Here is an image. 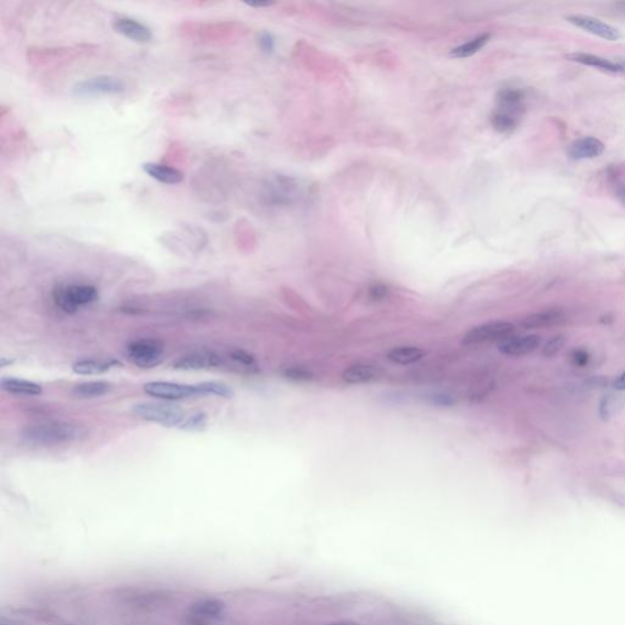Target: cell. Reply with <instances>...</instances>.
Here are the masks:
<instances>
[{
    "instance_id": "29",
    "label": "cell",
    "mask_w": 625,
    "mask_h": 625,
    "mask_svg": "<svg viewBox=\"0 0 625 625\" xmlns=\"http://www.w3.org/2000/svg\"><path fill=\"white\" fill-rule=\"evenodd\" d=\"M230 357L231 359H234V362L239 364V366H246V368H249V369H254V368H257L255 358L253 357L252 354L246 352V351H241V349L234 351V352L230 354Z\"/></svg>"
},
{
    "instance_id": "6",
    "label": "cell",
    "mask_w": 625,
    "mask_h": 625,
    "mask_svg": "<svg viewBox=\"0 0 625 625\" xmlns=\"http://www.w3.org/2000/svg\"><path fill=\"white\" fill-rule=\"evenodd\" d=\"M124 82L109 75L90 77L77 82L73 87V93L80 97L86 95H102V94H119L124 92Z\"/></svg>"
},
{
    "instance_id": "10",
    "label": "cell",
    "mask_w": 625,
    "mask_h": 625,
    "mask_svg": "<svg viewBox=\"0 0 625 625\" xmlns=\"http://www.w3.org/2000/svg\"><path fill=\"white\" fill-rule=\"evenodd\" d=\"M541 345L539 335H524V336H510L498 344V351L506 356L520 357L532 353Z\"/></svg>"
},
{
    "instance_id": "39",
    "label": "cell",
    "mask_w": 625,
    "mask_h": 625,
    "mask_svg": "<svg viewBox=\"0 0 625 625\" xmlns=\"http://www.w3.org/2000/svg\"><path fill=\"white\" fill-rule=\"evenodd\" d=\"M332 625H359V624H353V623H346V621H342V623H336V624Z\"/></svg>"
},
{
    "instance_id": "4",
    "label": "cell",
    "mask_w": 625,
    "mask_h": 625,
    "mask_svg": "<svg viewBox=\"0 0 625 625\" xmlns=\"http://www.w3.org/2000/svg\"><path fill=\"white\" fill-rule=\"evenodd\" d=\"M125 357L135 366L149 369L157 366L164 359V345L155 339H140L128 344Z\"/></svg>"
},
{
    "instance_id": "17",
    "label": "cell",
    "mask_w": 625,
    "mask_h": 625,
    "mask_svg": "<svg viewBox=\"0 0 625 625\" xmlns=\"http://www.w3.org/2000/svg\"><path fill=\"white\" fill-rule=\"evenodd\" d=\"M1 388L9 393L19 396H39L43 388L39 383L16 378H1Z\"/></svg>"
},
{
    "instance_id": "24",
    "label": "cell",
    "mask_w": 625,
    "mask_h": 625,
    "mask_svg": "<svg viewBox=\"0 0 625 625\" xmlns=\"http://www.w3.org/2000/svg\"><path fill=\"white\" fill-rule=\"evenodd\" d=\"M225 609V604L217 600L200 601L192 607V612L195 617L215 618L222 614Z\"/></svg>"
},
{
    "instance_id": "3",
    "label": "cell",
    "mask_w": 625,
    "mask_h": 625,
    "mask_svg": "<svg viewBox=\"0 0 625 625\" xmlns=\"http://www.w3.org/2000/svg\"><path fill=\"white\" fill-rule=\"evenodd\" d=\"M97 289L87 284H70L59 286L54 291V301L61 311L75 313L80 308L90 306L98 299Z\"/></svg>"
},
{
    "instance_id": "30",
    "label": "cell",
    "mask_w": 625,
    "mask_h": 625,
    "mask_svg": "<svg viewBox=\"0 0 625 625\" xmlns=\"http://www.w3.org/2000/svg\"><path fill=\"white\" fill-rule=\"evenodd\" d=\"M570 361L573 363V366L584 368L590 362V353L587 352V349L575 348L570 353Z\"/></svg>"
},
{
    "instance_id": "1",
    "label": "cell",
    "mask_w": 625,
    "mask_h": 625,
    "mask_svg": "<svg viewBox=\"0 0 625 625\" xmlns=\"http://www.w3.org/2000/svg\"><path fill=\"white\" fill-rule=\"evenodd\" d=\"M87 435L85 428L68 421H46L26 426L21 438L36 446H58L75 443Z\"/></svg>"
},
{
    "instance_id": "28",
    "label": "cell",
    "mask_w": 625,
    "mask_h": 625,
    "mask_svg": "<svg viewBox=\"0 0 625 625\" xmlns=\"http://www.w3.org/2000/svg\"><path fill=\"white\" fill-rule=\"evenodd\" d=\"M564 345H566V337H553L552 340H549V342L544 345L542 353H544V357H553V356H556V354L561 352V349L564 347Z\"/></svg>"
},
{
    "instance_id": "32",
    "label": "cell",
    "mask_w": 625,
    "mask_h": 625,
    "mask_svg": "<svg viewBox=\"0 0 625 625\" xmlns=\"http://www.w3.org/2000/svg\"><path fill=\"white\" fill-rule=\"evenodd\" d=\"M259 47L264 53H272L274 51L275 39H274L272 34L268 33V32H264V33L260 34Z\"/></svg>"
},
{
    "instance_id": "34",
    "label": "cell",
    "mask_w": 625,
    "mask_h": 625,
    "mask_svg": "<svg viewBox=\"0 0 625 625\" xmlns=\"http://www.w3.org/2000/svg\"><path fill=\"white\" fill-rule=\"evenodd\" d=\"M433 402L440 406H452L455 403L453 398L447 395H435L433 396Z\"/></svg>"
},
{
    "instance_id": "2",
    "label": "cell",
    "mask_w": 625,
    "mask_h": 625,
    "mask_svg": "<svg viewBox=\"0 0 625 625\" xmlns=\"http://www.w3.org/2000/svg\"><path fill=\"white\" fill-rule=\"evenodd\" d=\"M132 413L142 420L167 428H180L186 413L179 406L162 402H142L132 407Z\"/></svg>"
},
{
    "instance_id": "22",
    "label": "cell",
    "mask_w": 625,
    "mask_h": 625,
    "mask_svg": "<svg viewBox=\"0 0 625 625\" xmlns=\"http://www.w3.org/2000/svg\"><path fill=\"white\" fill-rule=\"evenodd\" d=\"M490 38H491V34H480V36H477L475 38H472V41L464 43L460 47L452 49L451 56H455V58H468V56H472V54H475V53L480 51L481 48L485 47Z\"/></svg>"
},
{
    "instance_id": "35",
    "label": "cell",
    "mask_w": 625,
    "mask_h": 625,
    "mask_svg": "<svg viewBox=\"0 0 625 625\" xmlns=\"http://www.w3.org/2000/svg\"><path fill=\"white\" fill-rule=\"evenodd\" d=\"M613 385H614V388L618 390V391H625V371L616 378V381H614Z\"/></svg>"
},
{
    "instance_id": "26",
    "label": "cell",
    "mask_w": 625,
    "mask_h": 625,
    "mask_svg": "<svg viewBox=\"0 0 625 625\" xmlns=\"http://www.w3.org/2000/svg\"><path fill=\"white\" fill-rule=\"evenodd\" d=\"M207 423H208L207 414L200 412V410H196V412L190 413V414L185 415V419L181 423L179 429L188 430V431H200V430L205 429Z\"/></svg>"
},
{
    "instance_id": "33",
    "label": "cell",
    "mask_w": 625,
    "mask_h": 625,
    "mask_svg": "<svg viewBox=\"0 0 625 625\" xmlns=\"http://www.w3.org/2000/svg\"><path fill=\"white\" fill-rule=\"evenodd\" d=\"M369 296H371L373 299H383V298H386L388 296V289H387L386 286L383 285H374L371 286V289H369Z\"/></svg>"
},
{
    "instance_id": "15",
    "label": "cell",
    "mask_w": 625,
    "mask_h": 625,
    "mask_svg": "<svg viewBox=\"0 0 625 625\" xmlns=\"http://www.w3.org/2000/svg\"><path fill=\"white\" fill-rule=\"evenodd\" d=\"M567 59L579 63V64L600 68L602 71H607V73H625L624 65L618 64V63L611 61V60L602 58V56H594V54H589V53H572V54L567 56Z\"/></svg>"
},
{
    "instance_id": "16",
    "label": "cell",
    "mask_w": 625,
    "mask_h": 625,
    "mask_svg": "<svg viewBox=\"0 0 625 625\" xmlns=\"http://www.w3.org/2000/svg\"><path fill=\"white\" fill-rule=\"evenodd\" d=\"M426 352L420 347L415 346H402V347H396L387 352V359L390 362L400 366H409L414 363L419 362L423 358L425 357Z\"/></svg>"
},
{
    "instance_id": "7",
    "label": "cell",
    "mask_w": 625,
    "mask_h": 625,
    "mask_svg": "<svg viewBox=\"0 0 625 625\" xmlns=\"http://www.w3.org/2000/svg\"><path fill=\"white\" fill-rule=\"evenodd\" d=\"M143 391L154 398L165 401H179L196 397V385L171 383V381H150L143 386Z\"/></svg>"
},
{
    "instance_id": "18",
    "label": "cell",
    "mask_w": 625,
    "mask_h": 625,
    "mask_svg": "<svg viewBox=\"0 0 625 625\" xmlns=\"http://www.w3.org/2000/svg\"><path fill=\"white\" fill-rule=\"evenodd\" d=\"M566 319L564 314L559 311H544L527 315L522 321V326L525 329L549 328L552 325L561 324Z\"/></svg>"
},
{
    "instance_id": "11",
    "label": "cell",
    "mask_w": 625,
    "mask_h": 625,
    "mask_svg": "<svg viewBox=\"0 0 625 625\" xmlns=\"http://www.w3.org/2000/svg\"><path fill=\"white\" fill-rule=\"evenodd\" d=\"M525 93L519 88H503L497 94V110L522 119L525 111Z\"/></svg>"
},
{
    "instance_id": "13",
    "label": "cell",
    "mask_w": 625,
    "mask_h": 625,
    "mask_svg": "<svg viewBox=\"0 0 625 625\" xmlns=\"http://www.w3.org/2000/svg\"><path fill=\"white\" fill-rule=\"evenodd\" d=\"M222 364V359L213 353H193L183 356L174 366L180 371H200L205 368H215Z\"/></svg>"
},
{
    "instance_id": "37",
    "label": "cell",
    "mask_w": 625,
    "mask_h": 625,
    "mask_svg": "<svg viewBox=\"0 0 625 625\" xmlns=\"http://www.w3.org/2000/svg\"><path fill=\"white\" fill-rule=\"evenodd\" d=\"M275 4V3H272V1H264V3H247V5L252 6V8H267V6H272V5Z\"/></svg>"
},
{
    "instance_id": "5",
    "label": "cell",
    "mask_w": 625,
    "mask_h": 625,
    "mask_svg": "<svg viewBox=\"0 0 625 625\" xmlns=\"http://www.w3.org/2000/svg\"><path fill=\"white\" fill-rule=\"evenodd\" d=\"M515 331V325L508 323V321H490V323L481 324L479 326L470 329L464 335L462 344L469 346L492 342V341L501 342L508 337L513 336Z\"/></svg>"
},
{
    "instance_id": "8",
    "label": "cell",
    "mask_w": 625,
    "mask_h": 625,
    "mask_svg": "<svg viewBox=\"0 0 625 625\" xmlns=\"http://www.w3.org/2000/svg\"><path fill=\"white\" fill-rule=\"evenodd\" d=\"M567 20L579 29L587 31L589 33L597 36L600 38L607 39L611 42L621 38V32L616 27L601 21L595 17L587 16V15H570V16L567 17Z\"/></svg>"
},
{
    "instance_id": "27",
    "label": "cell",
    "mask_w": 625,
    "mask_h": 625,
    "mask_svg": "<svg viewBox=\"0 0 625 625\" xmlns=\"http://www.w3.org/2000/svg\"><path fill=\"white\" fill-rule=\"evenodd\" d=\"M621 407V400L617 396L609 395L602 398L600 403V414L604 419H609L618 412Z\"/></svg>"
},
{
    "instance_id": "31",
    "label": "cell",
    "mask_w": 625,
    "mask_h": 625,
    "mask_svg": "<svg viewBox=\"0 0 625 625\" xmlns=\"http://www.w3.org/2000/svg\"><path fill=\"white\" fill-rule=\"evenodd\" d=\"M285 376L296 381H308L313 378L311 371H306L303 368H289L285 371Z\"/></svg>"
},
{
    "instance_id": "36",
    "label": "cell",
    "mask_w": 625,
    "mask_h": 625,
    "mask_svg": "<svg viewBox=\"0 0 625 625\" xmlns=\"http://www.w3.org/2000/svg\"><path fill=\"white\" fill-rule=\"evenodd\" d=\"M616 192H617L618 200H621V205L625 207V185H618Z\"/></svg>"
},
{
    "instance_id": "20",
    "label": "cell",
    "mask_w": 625,
    "mask_h": 625,
    "mask_svg": "<svg viewBox=\"0 0 625 625\" xmlns=\"http://www.w3.org/2000/svg\"><path fill=\"white\" fill-rule=\"evenodd\" d=\"M111 383L107 381H87L73 387V395L78 398H97L111 391Z\"/></svg>"
},
{
    "instance_id": "12",
    "label": "cell",
    "mask_w": 625,
    "mask_h": 625,
    "mask_svg": "<svg viewBox=\"0 0 625 625\" xmlns=\"http://www.w3.org/2000/svg\"><path fill=\"white\" fill-rule=\"evenodd\" d=\"M604 143L595 137H583L574 140L568 148V155L574 160H585L600 157L604 152Z\"/></svg>"
},
{
    "instance_id": "38",
    "label": "cell",
    "mask_w": 625,
    "mask_h": 625,
    "mask_svg": "<svg viewBox=\"0 0 625 625\" xmlns=\"http://www.w3.org/2000/svg\"><path fill=\"white\" fill-rule=\"evenodd\" d=\"M614 8L618 9V11L625 13V1H618V3H614Z\"/></svg>"
},
{
    "instance_id": "19",
    "label": "cell",
    "mask_w": 625,
    "mask_h": 625,
    "mask_svg": "<svg viewBox=\"0 0 625 625\" xmlns=\"http://www.w3.org/2000/svg\"><path fill=\"white\" fill-rule=\"evenodd\" d=\"M380 375V371L374 366L369 364H356V366L347 368L342 378L344 381L351 385H358V383H369L371 380H375Z\"/></svg>"
},
{
    "instance_id": "25",
    "label": "cell",
    "mask_w": 625,
    "mask_h": 625,
    "mask_svg": "<svg viewBox=\"0 0 625 625\" xmlns=\"http://www.w3.org/2000/svg\"><path fill=\"white\" fill-rule=\"evenodd\" d=\"M196 387L198 396H217L222 398L234 397V391L230 387L219 381H205V383H197Z\"/></svg>"
},
{
    "instance_id": "14",
    "label": "cell",
    "mask_w": 625,
    "mask_h": 625,
    "mask_svg": "<svg viewBox=\"0 0 625 625\" xmlns=\"http://www.w3.org/2000/svg\"><path fill=\"white\" fill-rule=\"evenodd\" d=\"M142 169L145 174L149 175L152 179L157 180L164 185H179L183 181V174L179 169L165 164L157 162H145Z\"/></svg>"
},
{
    "instance_id": "9",
    "label": "cell",
    "mask_w": 625,
    "mask_h": 625,
    "mask_svg": "<svg viewBox=\"0 0 625 625\" xmlns=\"http://www.w3.org/2000/svg\"><path fill=\"white\" fill-rule=\"evenodd\" d=\"M113 29L133 42L149 43L153 39V32L148 26L132 17H116L113 22Z\"/></svg>"
},
{
    "instance_id": "21",
    "label": "cell",
    "mask_w": 625,
    "mask_h": 625,
    "mask_svg": "<svg viewBox=\"0 0 625 625\" xmlns=\"http://www.w3.org/2000/svg\"><path fill=\"white\" fill-rule=\"evenodd\" d=\"M114 366H116V362L83 359L73 364V371L78 375H97L110 371Z\"/></svg>"
},
{
    "instance_id": "23",
    "label": "cell",
    "mask_w": 625,
    "mask_h": 625,
    "mask_svg": "<svg viewBox=\"0 0 625 625\" xmlns=\"http://www.w3.org/2000/svg\"><path fill=\"white\" fill-rule=\"evenodd\" d=\"M519 123H520V118L510 115V114L497 110V109L491 115V125L494 126L496 131L501 132V133H510V132L515 131V128H518Z\"/></svg>"
}]
</instances>
